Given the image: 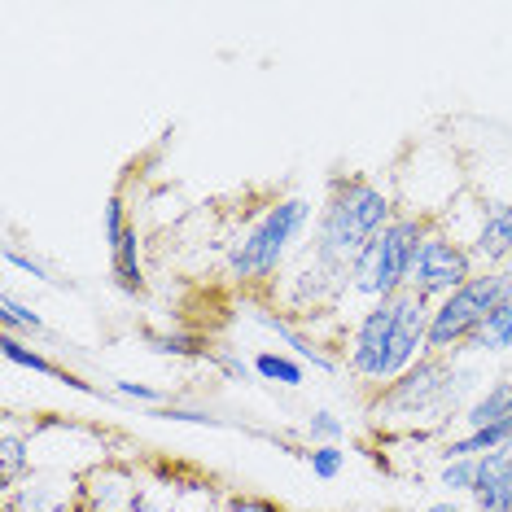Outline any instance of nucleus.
Returning a JSON list of instances; mask_svg holds the SVG:
<instances>
[{
	"instance_id": "nucleus-16",
	"label": "nucleus",
	"mask_w": 512,
	"mask_h": 512,
	"mask_svg": "<svg viewBox=\"0 0 512 512\" xmlns=\"http://www.w3.org/2000/svg\"><path fill=\"white\" fill-rule=\"evenodd\" d=\"M477 359H495V355H512V294L486 316V324L473 333V342L464 346Z\"/></svg>"
},
{
	"instance_id": "nucleus-13",
	"label": "nucleus",
	"mask_w": 512,
	"mask_h": 512,
	"mask_svg": "<svg viewBox=\"0 0 512 512\" xmlns=\"http://www.w3.org/2000/svg\"><path fill=\"white\" fill-rule=\"evenodd\" d=\"M0 355H5V364H14V368H27V372H36V377H49L57 381V386H71L79 394H97V386L84 377H75L66 364H57V359H49L40 351L36 342H27V337H14V333H0Z\"/></svg>"
},
{
	"instance_id": "nucleus-20",
	"label": "nucleus",
	"mask_w": 512,
	"mask_h": 512,
	"mask_svg": "<svg viewBox=\"0 0 512 512\" xmlns=\"http://www.w3.org/2000/svg\"><path fill=\"white\" fill-rule=\"evenodd\" d=\"M434 486L447 499H473L477 491V460L473 456H451L434 464Z\"/></svg>"
},
{
	"instance_id": "nucleus-11",
	"label": "nucleus",
	"mask_w": 512,
	"mask_h": 512,
	"mask_svg": "<svg viewBox=\"0 0 512 512\" xmlns=\"http://www.w3.org/2000/svg\"><path fill=\"white\" fill-rule=\"evenodd\" d=\"M145 495V482L136 469L114 460H101L84 473V491H79V504L92 512H132Z\"/></svg>"
},
{
	"instance_id": "nucleus-30",
	"label": "nucleus",
	"mask_w": 512,
	"mask_h": 512,
	"mask_svg": "<svg viewBox=\"0 0 512 512\" xmlns=\"http://www.w3.org/2000/svg\"><path fill=\"white\" fill-rule=\"evenodd\" d=\"M508 464H512V447H508Z\"/></svg>"
},
{
	"instance_id": "nucleus-18",
	"label": "nucleus",
	"mask_w": 512,
	"mask_h": 512,
	"mask_svg": "<svg viewBox=\"0 0 512 512\" xmlns=\"http://www.w3.org/2000/svg\"><path fill=\"white\" fill-rule=\"evenodd\" d=\"M0 333H14V337H27V342H40V337H53L49 320L40 316L31 302H22L14 289L0 294Z\"/></svg>"
},
{
	"instance_id": "nucleus-19",
	"label": "nucleus",
	"mask_w": 512,
	"mask_h": 512,
	"mask_svg": "<svg viewBox=\"0 0 512 512\" xmlns=\"http://www.w3.org/2000/svg\"><path fill=\"white\" fill-rule=\"evenodd\" d=\"M250 372L267 386H281V390H298L307 381V364H298L289 351H254Z\"/></svg>"
},
{
	"instance_id": "nucleus-10",
	"label": "nucleus",
	"mask_w": 512,
	"mask_h": 512,
	"mask_svg": "<svg viewBox=\"0 0 512 512\" xmlns=\"http://www.w3.org/2000/svg\"><path fill=\"white\" fill-rule=\"evenodd\" d=\"M84 477L62 473V469H36L31 477H22L14 491H0L5 512H57V508H75Z\"/></svg>"
},
{
	"instance_id": "nucleus-14",
	"label": "nucleus",
	"mask_w": 512,
	"mask_h": 512,
	"mask_svg": "<svg viewBox=\"0 0 512 512\" xmlns=\"http://www.w3.org/2000/svg\"><path fill=\"white\" fill-rule=\"evenodd\" d=\"M106 250H110V276H114V285H119L127 298H141L145 289H149L141 228L127 224V228L119 232V237H110V241H106Z\"/></svg>"
},
{
	"instance_id": "nucleus-3",
	"label": "nucleus",
	"mask_w": 512,
	"mask_h": 512,
	"mask_svg": "<svg viewBox=\"0 0 512 512\" xmlns=\"http://www.w3.org/2000/svg\"><path fill=\"white\" fill-rule=\"evenodd\" d=\"M320 206L302 193L272 197L267 206H259L246 224L224 241V272L232 285L241 289H259L267 294L281 272L302 254L307 232H316Z\"/></svg>"
},
{
	"instance_id": "nucleus-21",
	"label": "nucleus",
	"mask_w": 512,
	"mask_h": 512,
	"mask_svg": "<svg viewBox=\"0 0 512 512\" xmlns=\"http://www.w3.org/2000/svg\"><path fill=\"white\" fill-rule=\"evenodd\" d=\"M145 342H149V351H154V355H171V359H206V364H211V355H215V346L206 342V337L180 333V329L145 333Z\"/></svg>"
},
{
	"instance_id": "nucleus-17",
	"label": "nucleus",
	"mask_w": 512,
	"mask_h": 512,
	"mask_svg": "<svg viewBox=\"0 0 512 512\" xmlns=\"http://www.w3.org/2000/svg\"><path fill=\"white\" fill-rule=\"evenodd\" d=\"M5 267H9V272H18V276H27V281L49 285V289H75V281L62 272V267L49 263L36 250H22L18 241H5Z\"/></svg>"
},
{
	"instance_id": "nucleus-5",
	"label": "nucleus",
	"mask_w": 512,
	"mask_h": 512,
	"mask_svg": "<svg viewBox=\"0 0 512 512\" xmlns=\"http://www.w3.org/2000/svg\"><path fill=\"white\" fill-rule=\"evenodd\" d=\"M434 228V219L416 215V211H399L386 224L372 246L359 254L346 272V302H355V316L372 302H386V298H399L407 289V276H412V263H416V250H421L425 232ZM351 316V320H355Z\"/></svg>"
},
{
	"instance_id": "nucleus-27",
	"label": "nucleus",
	"mask_w": 512,
	"mask_h": 512,
	"mask_svg": "<svg viewBox=\"0 0 512 512\" xmlns=\"http://www.w3.org/2000/svg\"><path fill=\"white\" fill-rule=\"evenodd\" d=\"M421 512H477L469 499H447V495H438V499H429V504Z\"/></svg>"
},
{
	"instance_id": "nucleus-2",
	"label": "nucleus",
	"mask_w": 512,
	"mask_h": 512,
	"mask_svg": "<svg viewBox=\"0 0 512 512\" xmlns=\"http://www.w3.org/2000/svg\"><path fill=\"white\" fill-rule=\"evenodd\" d=\"M482 390V372H477L473 355H425L416 368H407L394 386L377 390L368 399V412L377 425L403 429V434H434V429H451L456 416L469 407V399Z\"/></svg>"
},
{
	"instance_id": "nucleus-15",
	"label": "nucleus",
	"mask_w": 512,
	"mask_h": 512,
	"mask_svg": "<svg viewBox=\"0 0 512 512\" xmlns=\"http://www.w3.org/2000/svg\"><path fill=\"white\" fill-rule=\"evenodd\" d=\"M31 473H36V429H22L14 416H5V429H0V491H14Z\"/></svg>"
},
{
	"instance_id": "nucleus-23",
	"label": "nucleus",
	"mask_w": 512,
	"mask_h": 512,
	"mask_svg": "<svg viewBox=\"0 0 512 512\" xmlns=\"http://www.w3.org/2000/svg\"><path fill=\"white\" fill-rule=\"evenodd\" d=\"M302 464L311 469V477L320 482H337L346 473V447H307L302 451Z\"/></svg>"
},
{
	"instance_id": "nucleus-7",
	"label": "nucleus",
	"mask_w": 512,
	"mask_h": 512,
	"mask_svg": "<svg viewBox=\"0 0 512 512\" xmlns=\"http://www.w3.org/2000/svg\"><path fill=\"white\" fill-rule=\"evenodd\" d=\"M477 276V263L464 241H456L447 228H429L421 250H416V263H412V276H407V289L416 298H425L434 307L438 298H447L451 289H460L464 281Z\"/></svg>"
},
{
	"instance_id": "nucleus-12",
	"label": "nucleus",
	"mask_w": 512,
	"mask_h": 512,
	"mask_svg": "<svg viewBox=\"0 0 512 512\" xmlns=\"http://www.w3.org/2000/svg\"><path fill=\"white\" fill-rule=\"evenodd\" d=\"M499 425H512V377L499 372L491 377L482 390L469 399V407L456 416L451 434H477V429H499Z\"/></svg>"
},
{
	"instance_id": "nucleus-8",
	"label": "nucleus",
	"mask_w": 512,
	"mask_h": 512,
	"mask_svg": "<svg viewBox=\"0 0 512 512\" xmlns=\"http://www.w3.org/2000/svg\"><path fill=\"white\" fill-rule=\"evenodd\" d=\"M254 320H259L263 329L272 333L276 342H281L285 351L298 359V364H307L311 372H324V377H337V372H346L342 368V346H337L333 337H324L316 320L285 316V311H276L272 302L254 311Z\"/></svg>"
},
{
	"instance_id": "nucleus-26",
	"label": "nucleus",
	"mask_w": 512,
	"mask_h": 512,
	"mask_svg": "<svg viewBox=\"0 0 512 512\" xmlns=\"http://www.w3.org/2000/svg\"><path fill=\"white\" fill-rule=\"evenodd\" d=\"M219 512H281V508L263 495H224L219 499Z\"/></svg>"
},
{
	"instance_id": "nucleus-1",
	"label": "nucleus",
	"mask_w": 512,
	"mask_h": 512,
	"mask_svg": "<svg viewBox=\"0 0 512 512\" xmlns=\"http://www.w3.org/2000/svg\"><path fill=\"white\" fill-rule=\"evenodd\" d=\"M425 333H429V302L403 289L399 298L372 302L346 324L342 333V368L351 372L359 390L377 394L394 386L416 359H425Z\"/></svg>"
},
{
	"instance_id": "nucleus-9",
	"label": "nucleus",
	"mask_w": 512,
	"mask_h": 512,
	"mask_svg": "<svg viewBox=\"0 0 512 512\" xmlns=\"http://www.w3.org/2000/svg\"><path fill=\"white\" fill-rule=\"evenodd\" d=\"M464 246H469L477 272H499L512 259V197H486L473 206Z\"/></svg>"
},
{
	"instance_id": "nucleus-22",
	"label": "nucleus",
	"mask_w": 512,
	"mask_h": 512,
	"mask_svg": "<svg viewBox=\"0 0 512 512\" xmlns=\"http://www.w3.org/2000/svg\"><path fill=\"white\" fill-rule=\"evenodd\" d=\"M302 438H307V447H342L346 442V421L329 407H316V412L307 416V425H302Z\"/></svg>"
},
{
	"instance_id": "nucleus-24",
	"label": "nucleus",
	"mask_w": 512,
	"mask_h": 512,
	"mask_svg": "<svg viewBox=\"0 0 512 512\" xmlns=\"http://www.w3.org/2000/svg\"><path fill=\"white\" fill-rule=\"evenodd\" d=\"M158 421H176V425H202V429H224L228 421L224 416H215V412H206V407H189V403H176L171 399L167 407H158Z\"/></svg>"
},
{
	"instance_id": "nucleus-29",
	"label": "nucleus",
	"mask_w": 512,
	"mask_h": 512,
	"mask_svg": "<svg viewBox=\"0 0 512 512\" xmlns=\"http://www.w3.org/2000/svg\"><path fill=\"white\" fill-rule=\"evenodd\" d=\"M57 512H92V508H84V504H75V508H57Z\"/></svg>"
},
{
	"instance_id": "nucleus-25",
	"label": "nucleus",
	"mask_w": 512,
	"mask_h": 512,
	"mask_svg": "<svg viewBox=\"0 0 512 512\" xmlns=\"http://www.w3.org/2000/svg\"><path fill=\"white\" fill-rule=\"evenodd\" d=\"M110 390L119 394V399H127V403H141V407H149V412H158V407H167V403H171V394H167V390L145 386V381H127V377H119Z\"/></svg>"
},
{
	"instance_id": "nucleus-4",
	"label": "nucleus",
	"mask_w": 512,
	"mask_h": 512,
	"mask_svg": "<svg viewBox=\"0 0 512 512\" xmlns=\"http://www.w3.org/2000/svg\"><path fill=\"white\" fill-rule=\"evenodd\" d=\"M394 215H399V193H394L390 184L359 176V171L355 176L342 171V176L329 180V193H324V202H320L311 250H316L320 259L351 272V263L386 232Z\"/></svg>"
},
{
	"instance_id": "nucleus-28",
	"label": "nucleus",
	"mask_w": 512,
	"mask_h": 512,
	"mask_svg": "<svg viewBox=\"0 0 512 512\" xmlns=\"http://www.w3.org/2000/svg\"><path fill=\"white\" fill-rule=\"evenodd\" d=\"M499 276H504V285H508V294H512V259H508L504 267H499Z\"/></svg>"
},
{
	"instance_id": "nucleus-6",
	"label": "nucleus",
	"mask_w": 512,
	"mask_h": 512,
	"mask_svg": "<svg viewBox=\"0 0 512 512\" xmlns=\"http://www.w3.org/2000/svg\"><path fill=\"white\" fill-rule=\"evenodd\" d=\"M504 298H508V285L499 272H477L473 281H464L460 289H451L447 298H438L434 307H429L425 355H460Z\"/></svg>"
}]
</instances>
